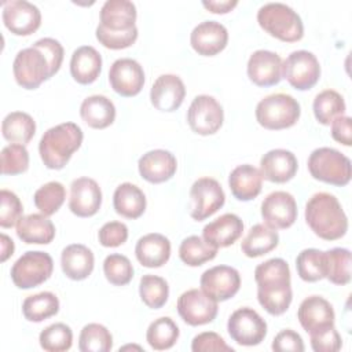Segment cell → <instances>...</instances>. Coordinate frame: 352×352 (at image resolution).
<instances>
[{"label": "cell", "mask_w": 352, "mask_h": 352, "mask_svg": "<svg viewBox=\"0 0 352 352\" xmlns=\"http://www.w3.org/2000/svg\"><path fill=\"white\" fill-rule=\"evenodd\" d=\"M254 280L258 304L270 315L279 316L289 309L293 300L292 278L289 264L283 258L274 257L258 264Z\"/></svg>", "instance_id": "obj_1"}, {"label": "cell", "mask_w": 352, "mask_h": 352, "mask_svg": "<svg viewBox=\"0 0 352 352\" xmlns=\"http://www.w3.org/2000/svg\"><path fill=\"white\" fill-rule=\"evenodd\" d=\"M305 221L314 234L324 241L342 238L348 231V217L336 198L330 192L314 194L305 205Z\"/></svg>", "instance_id": "obj_2"}, {"label": "cell", "mask_w": 352, "mask_h": 352, "mask_svg": "<svg viewBox=\"0 0 352 352\" xmlns=\"http://www.w3.org/2000/svg\"><path fill=\"white\" fill-rule=\"evenodd\" d=\"M84 139L82 129L74 122H62L47 129L38 143V153L48 169L59 170L70 161Z\"/></svg>", "instance_id": "obj_3"}, {"label": "cell", "mask_w": 352, "mask_h": 352, "mask_svg": "<svg viewBox=\"0 0 352 352\" xmlns=\"http://www.w3.org/2000/svg\"><path fill=\"white\" fill-rule=\"evenodd\" d=\"M257 22L264 32L285 43H296L304 36V25L300 15L283 3L261 6L257 11Z\"/></svg>", "instance_id": "obj_4"}, {"label": "cell", "mask_w": 352, "mask_h": 352, "mask_svg": "<svg viewBox=\"0 0 352 352\" xmlns=\"http://www.w3.org/2000/svg\"><path fill=\"white\" fill-rule=\"evenodd\" d=\"M257 122L270 131H279L293 126L301 114L297 99L289 94H271L263 98L256 106Z\"/></svg>", "instance_id": "obj_5"}, {"label": "cell", "mask_w": 352, "mask_h": 352, "mask_svg": "<svg viewBox=\"0 0 352 352\" xmlns=\"http://www.w3.org/2000/svg\"><path fill=\"white\" fill-rule=\"evenodd\" d=\"M308 170L319 182L333 186H346L351 182V160L333 147L315 148L308 157Z\"/></svg>", "instance_id": "obj_6"}, {"label": "cell", "mask_w": 352, "mask_h": 352, "mask_svg": "<svg viewBox=\"0 0 352 352\" xmlns=\"http://www.w3.org/2000/svg\"><path fill=\"white\" fill-rule=\"evenodd\" d=\"M54 271V260L47 252L29 250L23 253L11 267L12 283L22 290L37 287L44 283Z\"/></svg>", "instance_id": "obj_7"}, {"label": "cell", "mask_w": 352, "mask_h": 352, "mask_svg": "<svg viewBox=\"0 0 352 352\" xmlns=\"http://www.w3.org/2000/svg\"><path fill=\"white\" fill-rule=\"evenodd\" d=\"M12 73L18 85L25 89H36L51 78L48 60L33 45L18 51L12 63Z\"/></svg>", "instance_id": "obj_8"}, {"label": "cell", "mask_w": 352, "mask_h": 352, "mask_svg": "<svg viewBox=\"0 0 352 352\" xmlns=\"http://www.w3.org/2000/svg\"><path fill=\"white\" fill-rule=\"evenodd\" d=\"M282 78H286L287 82L298 91L311 89L320 78L318 58L305 50L293 51L282 62Z\"/></svg>", "instance_id": "obj_9"}, {"label": "cell", "mask_w": 352, "mask_h": 352, "mask_svg": "<svg viewBox=\"0 0 352 352\" xmlns=\"http://www.w3.org/2000/svg\"><path fill=\"white\" fill-rule=\"evenodd\" d=\"M226 202L220 183L213 177H199L190 188V216L202 221L214 214Z\"/></svg>", "instance_id": "obj_10"}, {"label": "cell", "mask_w": 352, "mask_h": 352, "mask_svg": "<svg viewBox=\"0 0 352 352\" xmlns=\"http://www.w3.org/2000/svg\"><path fill=\"white\" fill-rule=\"evenodd\" d=\"M230 337L239 345L254 346L267 336V322L253 308L242 307L231 314L227 322Z\"/></svg>", "instance_id": "obj_11"}, {"label": "cell", "mask_w": 352, "mask_h": 352, "mask_svg": "<svg viewBox=\"0 0 352 352\" xmlns=\"http://www.w3.org/2000/svg\"><path fill=\"white\" fill-rule=\"evenodd\" d=\"M224 121L221 104L210 95H198L187 110V122L192 132L201 136L216 133Z\"/></svg>", "instance_id": "obj_12"}, {"label": "cell", "mask_w": 352, "mask_h": 352, "mask_svg": "<svg viewBox=\"0 0 352 352\" xmlns=\"http://www.w3.org/2000/svg\"><path fill=\"white\" fill-rule=\"evenodd\" d=\"M176 308L183 322L190 326H202L213 322L219 311L217 301L201 289H190L182 293L177 298Z\"/></svg>", "instance_id": "obj_13"}, {"label": "cell", "mask_w": 352, "mask_h": 352, "mask_svg": "<svg viewBox=\"0 0 352 352\" xmlns=\"http://www.w3.org/2000/svg\"><path fill=\"white\" fill-rule=\"evenodd\" d=\"M201 290L214 301H227L234 297L241 287L238 270L230 265H214L201 275Z\"/></svg>", "instance_id": "obj_14"}, {"label": "cell", "mask_w": 352, "mask_h": 352, "mask_svg": "<svg viewBox=\"0 0 352 352\" xmlns=\"http://www.w3.org/2000/svg\"><path fill=\"white\" fill-rule=\"evenodd\" d=\"M1 18L4 26L15 36H30L41 25L40 10L26 0L4 1Z\"/></svg>", "instance_id": "obj_15"}, {"label": "cell", "mask_w": 352, "mask_h": 352, "mask_svg": "<svg viewBox=\"0 0 352 352\" xmlns=\"http://www.w3.org/2000/svg\"><path fill=\"white\" fill-rule=\"evenodd\" d=\"M264 224L274 230H286L297 220V202L287 191H274L261 202Z\"/></svg>", "instance_id": "obj_16"}, {"label": "cell", "mask_w": 352, "mask_h": 352, "mask_svg": "<svg viewBox=\"0 0 352 352\" xmlns=\"http://www.w3.org/2000/svg\"><path fill=\"white\" fill-rule=\"evenodd\" d=\"M109 82L118 95L125 98L136 96L144 85V70L138 60L120 58L110 66Z\"/></svg>", "instance_id": "obj_17"}, {"label": "cell", "mask_w": 352, "mask_h": 352, "mask_svg": "<svg viewBox=\"0 0 352 352\" xmlns=\"http://www.w3.org/2000/svg\"><path fill=\"white\" fill-rule=\"evenodd\" d=\"M102 205V190L91 177H77L70 184L69 209L78 217L96 214Z\"/></svg>", "instance_id": "obj_18"}, {"label": "cell", "mask_w": 352, "mask_h": 352, "mask_svg": "<svg viewBox=\"0 0 352 352\" xmlns=\"http://www.w3.org/2000/svg\"><path fill=\"white\" fill-rule=\"evenodd\" d=\"M297 319L308 333H319L334 326L336 314L333 305L322 296H309L298 307Z\"/></svg>", "instance_id": "obj_19"}, {"label": "cell", "mask_w": 352, "mask_h": 352, "mask_svg": "<svg viewBox=\"0 0 352 352\" xmlns=\"http://www.w3.org/2000/svg\"><path fill=\"white\" fill-rule=\"evenodd\" d=\"M282 58L268 50L254 51L248 60V77L257 87H272L282 80Z\"/></svg>", "instance_id": "obj_20"}, {"label": "cell", "mask_w": 352, "mask_h": 352, "mask_svg": "<svg viewBox=\"0 0 352 352\" xmlns=\"http://www.w3.org/2000/svg\"><path fill=\"white\" fill-rule=\"evenodd\" d=\"M228 43V32L217 21H204L198 23L191 34L190 44L192 50L202 56H214L221 52Z\"/></svg>", "instance_id": "obj_21"}, {"label": "cell", "mask_w": 352, "mask_h": 352, "mask_svg": "<svg viewBox=\"0 0 352 352\" xmlns=\"http://www.w3.org/2000/svg\"><path fill=\"white\" fill-rule=\"evenodd\" d=\"M186 96L183 80L176 74H161L150 89L151 104L160 111L177 110Z\"/></svg>", "instance_id": "obj_22"}, {"label": "cell", "mask_w": 352, "mask_h": 352, "mask_svg": "<svg viewBox=\"0 0 352 352\" xmlns=\"http://www.w3.org/2000/svg\"><path fill=\"white\" fill-rule=\"evenodd\" d=\"M138 169L146 182L160 184L173 177L177 169V161L170 151L155 148L139 158Z\"/></svg>", "instance_id": "obj_23"}, {"label": "cell", "mask_w": 352, "mask_h": 352, "mask_svg": "<svg viewBox=\"0 0 352 352\" xmlns=\"http://www.w3.org/2000/svg\"><path fill=\"white\" fill-rule=\"evenodd\" d=\"M298 169L296 155L285 148L267 151L260 160V172L263 179L271 183H286L292 180Z\"/></svg>", "instance_id": "obj_24"}, {"label": "cell", "mask_w": 352, "mask_h": 352, "mask_svg": "<svg viewBox=\"0 0 352 352\" xmlns=\"http://www.w3.org/2000/svg\"><path fill=\"white\" fill-rule=\"evenodd\" d=\"M243 232V221L235 213H224L208 223L202 230V238L214 248H227L236 242Z\"/></svg>", "instance_id": "obj_25"}, {"label": "cell", "mask_w": 352, "mask_h": 352, "mask_svg": "<svg viewBox=\"0 0 352 352\" xmlns=\"http://www.w3.org/2000/svg\"><path fill=\"white\" fill-rule=\"evenodd\" d=\"M136 7L129 0H107L99 12V25L111 32H126L136 28Z\"/></svg>", "instance_id": "obj_26"}, {"label": "cell", "mask_w": 352, "mask_h": 352, "mask_svg": "<svg viewBox=\"0 0 352 352\" xmlns=\"http://www.w3.org/2000/svg\"><path fill=\"white\" fill-rule=\"evenodd\" d=\"M135 256L143 267L160 268L170 257V242L162 234H146L138 239Z\"/></svg>", "instance_id": "obj_27"}, {"label": "cell", "mask_w": 352, "mask_h": 352, "mask_svg": "<svg viewBox=\"0 0 352 352\" xmlns=\"http://www.w3.org/2000/svg\"><path fill=\"white\" fill-rule=\"evenodd\" d=\"M95 265L92 250L82 243L67 245L60 254V267L63 274L72 280L87 279Z\"/></svg>", "instance_id": "obj_28"}, {"label": "cell", "mask_w": 352, "mask_h": 352, "mask_svg": "<svg viewBox=\"0 0 352 352\" xmlns=\"http://www.w3.org/2000/svg\"><path fill=\"white\" fill-rule=\"evenodd\" d=\"M228 186L231 194L238 201H252L263 187V176L260 169L250 164H242L234 168L228 176Z\"/></svg>", "instance_id": "obj_29"}, {"label": "cell", "mask_w": 352, "mask_h": 352, "mask_svg": "<svg viewBox=\"0 0 352 352\" xmlns=\"http://www.w3.org/2000/svg\"><path fill=\"white\" fill-rule=\"evenodd\" d=\"M102 72V56L92 45H81L72 54L70 74L78 84L96 81Z\"/></svg>", "instance_id": "obj_30"}, {"label": "cell", "mask_w": 352, "mask_h": 352, "mask_svg": "<svg viewBox=\"0 0 352 352\" xmlns=\"http://www.w3.org/2000/svg\"><path fill=\"white\" fill-rule=\"evenodd\" d=\"M16 235L25 243L48 245L55 238V226L43 213L22 216L16 223Z\"/></svg>", "instance_id": "obj_31"}, {"label": "cell", "mask_w": 352, "mask_h": 352, "mask_svg": "<svg viewBox=\"0 0 352 352\" xmlns=\"http://www.w3.org/2000/svg\"><path fill=\"white\" fill-rule=\"evenodd\" d=\"M82 121L94 129H104L116 120V106L104 95H91L80 106Z\"/></svg>", "instance_id": "obj_32"}, {"label": "cell", "mask_w": 352, "mask_h": 352, "mask_svg": "<svg viewBox=\"0 0 352 352\" xmlns=\"http://www.w3.org/2000/svg\"><path fill=\"white\" fill-rule=\"evenodd\" d=\"M144 192L132 183H121L113 194V206L117 214L125 219H139L146 210Z\"/></svg>", "instance_id": "obj_33"}, {"label": "cell", "mask_w": 352, "mask_h": 352, "mask_svg": "<svg viewBox=\"0 0 352 352\" xmlns=\"http://www.w3.org/2000/svg\"><path fill=\"white\" fill-rule=\"evenodd\" d=\"M279 243L278 231L265 224H254L241 242V250L248 257H260L272 252Z\"/></svg>", "instance_id": "obj_34"}, {"label": "cell", "mask_w": 352, "mask_h": 352, "mask_svg": "<svg viewBox=\"0 0 352 352\" xmlns=\"http://www.w3.org/2000/svg\"><path fill=\"white\" fill-rule=\"evenodd\" d=\"M1 133L6 140L25 146L36 133V121L25 111H11L1 122Z\"/></svg>", "instance_id": "obj_35"}, {"label": "cell", "mask_w": 352, "mask_h": 352, "mask_svg": "<svg viewBox=\"0 0 352 352\" xmlns=\"http://www.w3.org/2000/svg\"><path fill=\"white\" fill-rule=\"evenodd\" d=\"M59 311V300L51 292L28 296L22 302V314L29 322H43Z\"/></svg>", "instance_id": "obj_36"}, {"label": "cell", "mask_w": 352, "mask_h": 352, "mask_svg": "<svg viewBox=\"0 0 352 352\" xmlns=\"http://www.w3.org/2000/svg\"><path fill=\"white\" fill-rule=\"evenodd\" d=\"M312 109L319 124L330 125L334 118L344 116L346 106L341 94L334 89H324L315 96Z\"/></svg>", "instance_id": "obj_37"}, {"label": "cell", "mask_w": 352, "mask_h": 352, "mask_svg": "<svg viewBox=\"0 0 352 352\" xmlns=\"http://www.w3.org/2000/svg\"><path fill=\"white\" fill-rule=\"evenodd\" d=\"M217 248L208 243L202 236L190 235L179 246V257L188 267H199L210 261L217 254Z\"/></svg>", "instance_id": "obj_38"}, {"label": "cell", "mask_w": 352, "mask_h": 352, "mask_svg": "<svg viewBox=\"0 0 352 352\" xmlns=\"http://www.w3.org/2000/svg\"><path fill=\"white\" fill-rule=\"evenodd\" d=\"M179 327L169 316H161L153 320L146 331V340L154 351L172 348L179 338Z\"/></svg>", "instance_id": "obj_39"}, {"label": "cell", "mask_w": 352, "mask_h": 352, "mask_svg": "<svg viewBox=\"0 0 352 352\" xmlns=\"http://www.w3.org/2000/svg\"><path fill=\"white\" fill-rule=\"evenodd\" d=\"M298 276L305 282H318L326 278L324 252L319 249H304L296 257Z\"/></svg>", "instance_id": "obj_40"}, {"label": "cell", "mask_w": 352, "mask_h": 352, "mask_svg": "<svg viewBox=\"0 0 352 352\" xmlns=\"http://www.w3.org/2000/svg\"><path fill=\"white\" fill-rule=\"evenodd\" d=\"M326 278L334 285L351 282V252L345 248H333L324 252Z\"/></svg>", "instance_id": "obj_41"}, {"label": "cell", "mask_w": 352, "mask_h": 352, "mask_svg": "<svg viewBox=\"0 0 352 352\" xmlns=\"http://www.w3.org/2000/svg\"><path fill=\"white\" fill-rule=\"evenodd\" d=\"M113 348V336L100 323L85 324L78 336V349L81 352H109Z\"/></svg>", "instance_id": "obj_42"}, {"label": "cell", "mask_w": 352, "mask_h": 352, "mask_svg": "<svg viewBox=\"0 0 352 352\" xmlns=\"http://www.w3.org/2000/svg\"><path fill=\"white\" fill-rule=\"evenodd\" d=\"M66 199V188L60 182H48L38 187L33 195L36 208L45 216L55 214Z\"/></svg>", "instance_id": "obj_43"}, {"label": "cell", "mask_w": 352, "mask_h": 352, "mask_svg": "<svg viewBox=\"0 0 352 352\" xmlns=\"http://www.w3.org/2000/svg\"><path fill=\"white\" fill-rule=\"evenodd\" d=\"M139 294L142 301L148 308H153V309L162 308L169 297L168 282L158 275L146 274L140 278Z\"/></svg>", "instance_id": "obj_44"}, {"label": "cell", "mask_w": 352, "mask_h": 352, "mask_svg": "<svg viewBox=\"0 0 352 352\" xmlns=\"http://www.w3.org/2000/svg\"><path fill=\"white\" fill-rule=\"evenodd\" d=\"M38 342L47 352H65L72 348L73 331L62 322L52 323L40 333Z\"/></svg>", "instance_id": "obj_45"}, {"label": "cell", "mask_w": 352, "mask_h": 352, "mask_svg": "<svg viewBox=\"0 0 352 352\" xmlns=\"http://www.w3.org/2000/svg\"><path fill=\"white\" fill-rule=\"evenodd\" d=\"M103 272L106 279L114 286L128 285L133 278V267L131 260L120 253H111L104 258Z\"/></svg>", "instance_id": "obj_46"}, {"label": "cell", "mask_w": 352, "mask_h": 352, "mask_svg": "<svg viewBox=\"0 0 352 352\" xmlns=\"http://www.w3.org/2000/svg\"><path fill=\"white\" fill-rule=\"evenodd\" d=\"M0 158L3 175H21L29 168V151L23 144L10 143L3 147Z\"/></svg>", "instance_id": "obj_47"}, {"label": "cell", "mask_w": 352, "mask_h": 352, "mask_svg": "<svg viewBox=\"0 0 352 352\" xmlns=\"http://www.w3.org/2000/svg\"><path fill=\"white\" fill-rule=\"evenodd\" d=\"M23 206L18 195L10 190L0 191V226L1 228H11L16 226L22 217Z\"/></svg>", "instance_id": "obj_48"}, {"label": "cell", "mask_w": 352, "mask_h": 352, "mask_svg": "<svg viewBox=\"0 0 352 352\" xmlns=\"http://www.w3.org/2000/svg\"><path fill=\"white\" fill-rule=\"evenodd\" d=\"M95 36H96V40L106 48L124 50L135 44L138 38V28H133L126 32H111L98 25Z\"/></svg>", "instance_id": "obj_49"}, {"label": "cell", "mask_w": 352, "mask_h": 352, "mask_svg": "<svg viewBox=\"0 0 352 352\" xmlns=\"http://www.w3.org/2000/svg\"><path fill=\"white\" fill-rule=\"evenodd\" d=\"M33 47L43 52V55L48 60L51 77L55 76L59 72V69L62 66V62H63L65 51H63L62 44L58 40L52 38V37H43V38L37 40L33 44Z\"/></svg>", "instance_id": "obj_50"}, {"label": "cell", "mask_w": 352, "mask_h": 352, "mask_svg": "<svg viewBox=\"0 0 352 352\" xmlns=\"http://www.w3.org/2000/svg\"><path fill=\"white\" fill-rule=\"evenodd\" d=\"M98 239L104 248L121 246L128 239V227L121 221H109L100 227Z\"/></svg>", "instance_id": "obj_51"}, {"label": "cell", "mask_w": 352, "mask_h": 352, "mask_svg": "<svg viewBox=\"0 0 352 352\" xmlns=\"http://www.w3.org/2000/svg\"><path fill=\"white\" fill-rule=\"evenodd\" d=\"M311 348L315 352H337L342 346V338L334 326L319 333L309 334Z\"/></svg>", "instance_id": "obj_52"}, {"label": "cell", "mask_w": 352, "mask_h": 352, "mask_svg": "<svg viewBox=\"0 0 352 352\" xmlns=\"http://www.w3.org/2000/svg\"><path fill=\"white\" fill-rule=\"evenodd\" d=\"M192 352H212V351H227L234 352V348L230 346L224 338L214 331H204L197 334L191 341Z\"/></svg>", "instance_id": "obj_53"}, {"label": "cell", "mask_w": 352, "mask_h": 352, "mask_svg": "<svg viewBox=\"0 0 352 352\" xmlns=\"http://www.w3.org/2000/svg\"><path fill=\"white\" fill-rule=\"evenodd\" d=\"M271 348L275 352H302L305 349L301 336L292 329L280 330L274 337Z\"/></svg>", "instance_id": "obj_54"}, {"label": "cell", "mask_w": 352, "mask_h": 352, "mask_svg": "<svg viewBox=\"0 0 352 352\" xmlns=\"http://www.w3.org/2000/svg\"><path fill=\"white\" fill-rule=\"evenodd\" d=\"M331 125V138L349 147L352 144V129H351V117L340 116L333 120Z\"/></svg>", "instance_id": "obj_55"}, {"label": "cell", "mask_w": 352, "mask_h": 352, "mask_svg": "<svg viewBox=\"0 0 352 352\" xmlns=\"http://www.w3.org/2000/svg\"><path fill=\"white\" fill-rule=\"evenodd\" d=\"M202 6L213 14H227L230 11H232L236 6L238 1L236 0H204Z\"/></svg>", "instance_id": "obj_56"}, {"label": "cell", "mask_w": 352, "mask_h": 352, "mask_svg": "<svg viewBox=\"0 0 352 352\" xmlns=\"http://www.w3.org/2000/svg\"><path fill=\"white\" fill-rule=\"evenodd\" d=\"M0 242H1L0 261L4 263V261H7V260L14 254L15 245H14V241H12L8 235H6V234H1V235H0Z\"/></svg>", "instance_id": "obj_57"}]
</instances>
